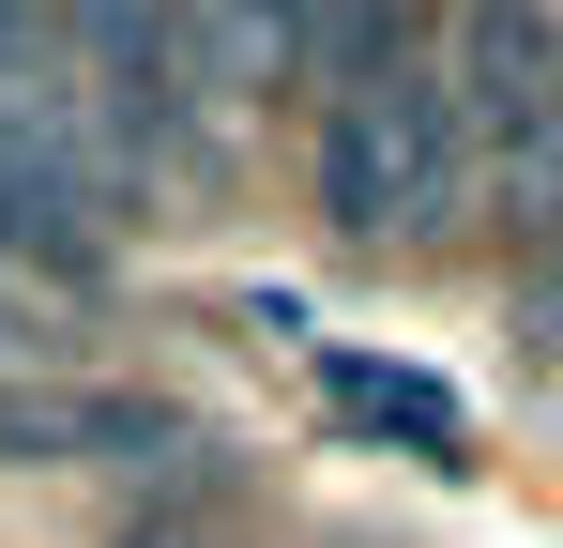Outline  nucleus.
Here are the masks:
<instances>
[{
	"instance_id": "f03ea898",
	"label": "nucleus",
	"mask_w": 563,
	"mask_h": 548,
	"mask_svg": "<svg viewBox=\"0 0 563 548\" xmlns=\"http://www.w3.org/2000/svg\"><path fill=\"white\" fill-rule=\"evenodd\" d=\"M320 412L351 442H380V457H427V472L472 457V396L427 381V365H396V351H320Z\"/></svg>"
},
{
	"instance_id": "20e7f679",
	"label": "nucleus",
	"mask_w": 563,
	"mask_h": 548,
	"mask_svg": "<svg viewBox=\"0 0 563 548\" xmlns=\"http://www.w3.org/2000/svg\"><path fill=\"white\" fill-rule=\"evenodd\" d=\"M518 320H533V351H563V229L533 244V289H518Z\"/></svg>"
},
{
	"instance_id": "7ed1b4c3",
	"label": "nucleus",
	"mask_w": 563,
	"mask_h": 548,
	"mask_svg": "<svg viewBox=\"0 0 563 548\" xmlns=\"http://www.w3.org/2000/svg\"><path fill=\"white\" fill-rule=\"evenodd\" d=\"M0 457H198L168 396H77V381H0Z\"/></svg>"
},
{
	"instance_id": "39448f33",
	"label": "nucleus",
	"mask_w": 563,
	"mask_h": 548,
	"mask_svg": "<svg viewBox=\"0 0 563 548\" xmlns=\"http://www.w3.org/2000/svg\"><path fill=\"white\" fill-rule=\"evenodd\" d=\"M137 548H198V534H168V518H137Z\"/></svg>"
},
{
	"instance_id": "f257e3e1",
	"label": "nucleus",
	"mask_w": 563,
	"mask_h": 548,
	"mask_svg": "<svg viewBox=\"0 0 563 548\" xmlns=\"http://www.w3.org/2000/svg\"><path fill=\"white\" fill-rule=\"evenodd\" d=\"M472 107H457V46L427 31L411 62H380L320 107V213L351 229V244H411V229H442L472 198Z\"/></svg>"
}]
</instances>
